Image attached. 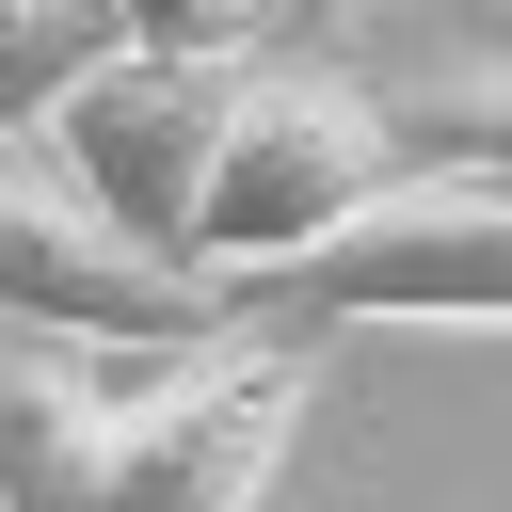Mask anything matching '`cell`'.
<instances>
[{"label": "cell", "instance_id": "1", "mask_svg": "<svg viewBox=\"0 0 512 512\" xmlns=\"http://www.w3.org/2000/svg\"><path fill=\"white\" fill-rule=\"evenodd\" d=\"M432 160L400 128V96L336 80V64H288V48H240V112H224V160H208V224H192V272L272 304L320 240H352L368 208H400Z\"/></svg>", "mask_w": 512, "mask_h": 512}, {"label": "cell", "instance_id": "2", "mask_svg": "<svg viewBox=\"0 0 512 512\" xmlns=\"http://www.w3.org/2000/svg\"><path fill=\"white\" fill-rule=\"evenodd\" d=\"M112 368V416H96V480L80 512H256L288 432H304V336H192V352H96Z\"/></svg>", "mask_w": 512, "mask_h": 512}, {"label": "cell", "instance_id": "3", "mask_svg": "<svg viewBox=\"0 0 512 512\" xmlns=\"http://www.w3.org/2000/svg\"><path fill=\"white\" fill-rule=\"evenodd\" d=\"M0 320L80 336V352H192L240 320V288H208L192 256H144L64 160L0 144Z\"/></svg>", "mask_w": 512, "mask_h": 512}, {"label": "cell", "instance_id": "4", "mask_svg": "<svg viewBox=\"0 0 512 512\" xmlns=\"http://www.w3.org/2000/svg\"><path fill=\"white\" fill-rule=\"evenodd\" d=\"M224 112H240V48H112V64L48 112V160H64L144 256H192Z\"/></svg>", "mask_w": 512, "mask_h": 512}, {"label": "cell", "instance_id": "5", "mask_svg": "<svg viewBox=\"0 0 512 512\" xmlns=\"http://www.w3.org/2000/svg\"><path fill=\"white\" fill-rule=\"evenodd\" d=\"M272 320H512V176H416L352 240H320Z\"/></svg>", "mask_w": 512, "mask_h": 512}, {"label": "cell", "instance_id": "6", "mask_svg": "<svg viewBox=\"0 0 512 512\" xmlns=\"http://www.w3.org/2000/svg\"><path fill=\"white\" fill-rule=\"evenodd\" d=\"M112 48H144L112 0H0V144H48V112H64Z\"/></svg>", "mask_w": 512, "mask_h": 512}, {"label": "cell", "instance_id": "7", "mask_svg": "<svg viewBox=\"0 0 512 512\" xmlns=\"http://www.w3.org/2000/svg\"><path fill=\"white\" fill-rule=\"evenodd\" d=\"M400 128H416L432 176H512V64H448V80H416Z\"/></svg>", "mask_w": 512, "mask_h": 512}, {"label": "cell", "instance_id": "8", "mask_svg": "<svg viewBox=\"0 0 512 512\" xmlns=\"http://www.w3.org/2000/svg\"><path fill=\"white\" fill-rule=\"evenodd\" d=\"M112 16H128L144 48H256V32H272L256 0H112Z\"/></svg>", "mask_w": 512, "mask_h": 512}, {"label": "cell", "instance_id": "9", "mask_svg": "<svg viewBox=\"0 0 512 512\" xmlns=\"http://www.w3.org/2000/svg\"><path fill=\"white\" fill-rule=\"evenodd\" d=\"M256 16H272V32H288V16H320V0H256Z\"/></svg>", "mask_w": 512, "mask_h": 512}]
</instances>
